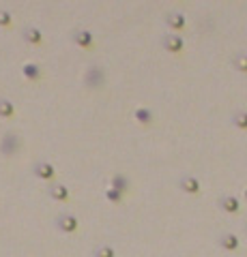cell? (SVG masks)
<instances>
[{
  "mask_svg": "<svg viewBox=\"0 0 247 257\" xmlns=\"http://www.w3.org/2000/svg\"><path fill=\"white\" fill-rule=\"evenodd\" d=\"M161 45H163V50L166 52L181 54L183 47H185V41H183V37H178V35H163L161 37Z\"/></svg>",
  "mask_w": 247,
  "mask_h": 257,
  "instance_id": "obj_4",
  "label": "cell"
},
{
  "mask_svg": "<svg viewBox=\"0 0 247 257\" xmlns=\"http://www.w3.org/2000/svg\"><path fill=\"white\" fill-rule=\"evenodd\" d=\"M166 26L170 30H183L187 26V17L183 13H168L166 15Z\"/></svg>",
  "mask_w": 247,
  "mask_h": 257,
  "instance_id": "obj_9",
  "label": "cell"
},
{
  "mask_svg": "<svg viewBox=\"0 0 247 257\" xmlns=\"http://www.w3.org/2000/svg\"><path fill=\"white\" fill-rule=\"evenodd\" d=\"M95 257H116V251L112 245H99L95 249Z\"/></svg>",
  "mask_w": 247,
  "mask_h": 257,
  "instance_id": "obj_17",
  "label": "cell"
},
{
  "mask_svg": "<svg viewBox=\"0 0 247 257\" xmlns=\"http://www.w3.org/2000/svg\"><path fill=\"white\" fill-rule=\"evenodd\" d=\"M133 118L138 120L140 125H150L153 123V110H148V107H138V110L133 112Z\"/></svg>",
  "mask_w": 247,
  "mask_h": 257,
  "instance_id": "obj_15",
  "label": "cell"
},
{
  "mask_svg": "<svg viewBox=\"0 0 247 257\" xmlns=\"http://www.w3.org/2000/svg\"><path fill=\"white\" fill-rule=\"evenodd\" d=\"M71 41L78 45V47H84V50H88V47H93L95 43V35L91 30H73V35H71Z\"/></svg>",
  "mask_w": 247,
  "mask_h": 257,
  "instance_id": "obj_7",
  "label": "cell"
},
{
  "mask_svg": "<svg viewBox=\"0 0 247 257\" xmlns=\"http://www.w3.org/2000/svg\"><path fill=\"white\" fill-rule=\"evenodd\" d=\"M22 73L26 79H30V82H37V79H41V66L35 64V63H26L22 66Z\"/></svg>",
  "mask_w": 247,
  "mask_h": 257,
  "instance_id": "obj_14",
  "label": "cell"
},
{
  "mask_svg": "<svg viewBox=\"0 0 247 257\" xmlns=\"http://www.w3.org/2000/svg\"><path fill=\"white\" fill-rule=\"evenodd\" d=\"M178 187H181V191L189 193V195H198V193H200V180H198L196 176H191V174L181 176V180H178Z\"/></svg>",
  "mask_w": 247,
  "mask_h": 257,
  "instance_id": "obj_5",
  "label": "cell"
},
{
  "mask_svg": "<svg viewBox=\"0 0 247 257\" xmlns=\"http://www.w3.org/2000/svg\"><path fill=\"white\" fill-rule=\"evenodd\" d=\"M56 227L60 229L63 234H73V232H78V227H80V223H78V216L71 214V212H63V214H58L56 216Z\"/></svg>",
  "mask_w": 247,
  "mask_h": 257,
  "instance_id": "obj_3",
  "label": "cell"
},
{
  "mask_svg": "<svg viewBox=\"0 0 247 257\" xmlns=\"http://www.w3.org/2000/svg\"><path fill=\"white\" fill-rule=\"evenodd\" d=\"M232 125L239 127L241 131H245V128H247V114H245L243 110H241V112H237L235 116H232Z\"/></svg>",
  "mask_w": 247,
  "mask_h": 257,
  "instance_id": "obj_18",
  "label": "cell"
},
{
  "mask_svg": "<svg viewBox=\"0 0 247 257\" xmlns=\"http://www.w3.org/2000/svg\"><path fill=\"white\" fill-rule=\"evenodd\" d=\"M32 174L41 180H52L54 176H56V170H54V165L47 163V161H37V163L32 165Z\"/></svg>",
  "mask_w": 247,
  "mask_h": 257,
  "instance_id": "obj_6",
  "label": "cell"
},
{
  "mask_svg": "<svg viewBox=\"0 0 247 257\" xmlns=\"http://www.w3.org/2000/svg\"><path fill=\"white\" fill-rule=\"evenodd\" d=\"M232 64H235L237 71L245 73V71H247V58H245V54H237V56L232 58Z\"/></svg>",
  "mask_w": 247,
  "mask_h": 257,
  "instance_id": "obj_19",
  "label": "cell"
},
{
  "mask_svg": "<svg viewBox=\"0 0 247 257\" xmlns=\"http://www.w3.org/2000/svg\"><path fill=\"white\" fill-rule=\"evenodd\" d=\"M106 84V69L99 64H93L91 69H86L84 73V86L91 88V90H97V88H104Z\"/></svg>",
  "mask_w": 247,
  "mask_h": 257,
  "instance_id": "obj_1",
  "label": "cell"
},
{
  "mask_svg": "<svg viewBox=\"0 0 247 257\" xmlns=\"http://www.w3.org/2000/svg\"><path fill=\"white\" fill-rule=\"evenodd\" d=\"M106 199L112 201V204H121V201H123V193L110 187V189H106Z\"/></svg>",
  "mask_w": 247,
  "mask_h": 257,
  "instance_id": "obj_20",
  "label": "cell"
},
{
  "mask_svg": "<svg viewBox=\"0 0 247 257\" xmlns=\"http://www.w3.org/2000/svg\"><path fill=\"white\" fill-rule=\"evenodd\" d=\"M0 116L2 118H13L15 116V107L9 99H0Z\"/></svg>",
  "mask_w": 247,
  "mask_h": 257,
  "instance_id": "obj_16",
  "label": "cell"
},
{
  "mask_svg": "<svg viewBox=\"0 0 247 257\" xmlns=\"http://www.w3.org/2000/svg\"><path fill=\"white\" fill-rule=\"evenodd\" d=\"M19 148H22V137H19L17 133H13V131H9L2 139H0V152H2L4 157H13V154H17Z\"/></svg>",
  "mask_w": 247,
  "mask_h": 257,
  "instance_id": "obj_2",
  "label": "cell"
},
{
  "mask_svg": "<svg viewBox=\"0 0 247 257\" xmlns=\"http://www.w3.org/2000/svg\"><path fill=\"white\" fill-rule=\"evenodd\" d=\"M112 189H116V191H121L123 195H125L127 191H129V189H131V180H129L127 178V176L125 174H114L112 176Z\"/></svg>",
  "mask_w": 247,
  "mask_h": 257,
  "instance_id": "obj_12",
  "label": "cell"
},
{
  "mask_svg": "<svg viewBox=\"0 0 247 257\" xmlns=\"http://www.w3.org/2000/svg\"><path fill=\"white\" fill-rule=\"evenodd\" d=\"M217 204H219V208H222L224 212H230V214L241 210V204H239V199L235 197V195H222Z\"/></svg>",
  "mask_w": 247,
  "mask_h": 257,
  "instance_id": "obj_8",
  "label": "cell"
},
{
  "mask_svg": "<svg viewBox=\"0 0 247 257\" xmlns=\"http://www.w3.org/2000/svg\"><path fill=\"white\" fill-rule=\"evenodd\" d=\"M22 39L30 45H39L41 41H43V35H41V30L35 28V26H26V28L22 30Z\"/></svg>",
  "mask_w": 247,
  "mask_h": 257,
  "instance_id": "obj_10",
  "label": "cell"
},
{
  "mask_svg": "<svg viewBox=\"0 0 247 257\" xmlns=\"http://www.w3.org/2000/svg\"><path fill=\"white\" fill-rule=\"evenodd\" d=\"M217 245L222 249H226V251H237V249H239V236H235V234H222L217 238Z\"/></svg>",
  "mask_w": 247,
  "mask_h": 257,
  "instance_id": "obj_11",
  "label": "cell"
},
{
  "mask_svg": "<svg viewBox=\"0 0 247 257\" xmlns=\"http://www.w3.org/2000/svg\"><path fill=\"white\" fill-rule=\"evenodd\" d=\"M0 26H2V28H9L11 26V13L6 9H0Z\"/></svg>",
  "mask_w": 247,
  "mask_h": 257,
  "instance_id": "obj_21",
  "label": "cell"
},
{
  "mask_svg": "<svg viewBox=\"0 0 247 257\" xmlns=\"http://www.w3.org/2000/svg\"><path fill=\"white\" fill-rule=\"evenodd\" d=\"M47 195H50V199H54V201H67L69 199V191H67V187H63V185H50Z\"/></svg>",
  "mask_w": 247,
  "mask_h": 257,
  "instance_id": "obj_13",
  "label": "cell"
}]
</instances>
